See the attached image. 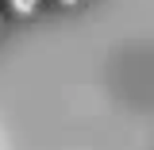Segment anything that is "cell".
I'll return each mask as SVG.
<instances>
[{"mask_svg":"<svg viewBox=\"0 0 154 150\" xmlns=\"http://www.w3.org/2000/svg\"><path fill=\"white\" fill-rule=\"evenodd\" d=\"M8 8H12L16 16H31V12L38 8V0H8Z\"/></svg>","mask_w":154,"mask_h":150,"instance_id":"1","label":"cell"},{"mask_svg":"<svg viewBox=\"0 0 154 150\" xmlns=\"http://www.w3.org/2000/svg\"><path fill=\"white\" fill-rule=\"evenodd\" d=\"M58 4H66V8H73V4H81V0H58Z\"/></svg>","mask_w":154,"mask_h":150,"instance_id":"2","label":"cell"}]
</instances>
